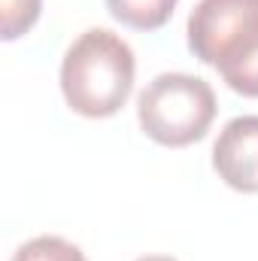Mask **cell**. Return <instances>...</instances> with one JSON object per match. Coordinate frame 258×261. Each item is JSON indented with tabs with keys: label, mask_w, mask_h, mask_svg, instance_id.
<instances>
[{
	"label": "cell",
	"mask_w": 258,
	"mask_h": 261,
	"mask_svg": "<svg viewBox=\"0 0 258 261\" xmlns=\"http://www.w3.org/2000/svg\"><path fill=\"white\" fill-rule=\"evenodd\" d=\"M137 261H176V258H170V255H146V258H137Z\"/></svg>",
	"instance_id": "8"
},
{
	"label": "cell",
	"mask_w": 258,
	"mask_h": 261,
	"mask_svg": "<svg viewBox=\"0 0 258 261\" xmlns=\"http://www.w3.org/2000/svg\"><path fill=\"white\" fill-rule=\"evenodd\" d=\"M12 261H85V255L64 237H34L15 249Z\"/></svg>",
	"instance_id": "6"
},
{
	"label": "cell",
	"mask_w": 258,
	"mask_h": 261,
	"mask_svg": "<svg viewBox=\"0 0 258 261\" xmlns=\"http://www.w3.org/2000/svg\"><path fill=\"white\" fill-rule=\"evenodd\" d=\"M179 0H107V9L116 21L134 31H158L170 21Z\"/></svg>",
	"instance_id": "5"
},
{
	"label": "cell",
	"mask_w": 258,
	"mask_h": 261,
	"mask_svg": "<svg viewBox=\"0 0 258 261\" xmlns=\"http://www.w3.org/2000/svg\"><path fill=\"white\" fill-rule=\"evenodd\" d=\"M0 9H3V40L12 43L37 24L43 0H0Z\"/></svg>",
	"instance_id": "7"
},
{
	"label": "cell",
	"mask_w": 258,
	"mask_h": 261,
	"mask_svg": "<svg viewBox=\"0 0 258 261\" xmlns=\"http://www.w3.org/2000/svg\"><path fill=\"white\" fill-rule=\"evenodd\" d=\"M134 73V49L119 34L107 28L79 34L61 61V91L67 107L85 119L116 116L128 103Z\"/></svg>",
	"instance_id": "1"
},
{
	"label": "cell",
	"mask_w": 258,
	"mask_h": 261,
	"mask_svg": "<svg viewBox=\"0 0 258 261\" xmlns=\"http://www.w3.org/2000/svg\"><path fill=\"white\" fill-rule=\"evenodd\" d=\"M213 167L234 192L258 195V116H237L222 128L213 146Z\"/></svg>",
	"instance_id": "4"
},
{
	"label": "cell",
	"mask_w": 258,
	"mask_h": 261,
	"mask_svg": "<svg viewBox=\"0 0 258 261\" xmlns=\"http://www.w3.org/2000/svg\"><path fill=\"white\" fill-rule=\"evenodd\" d=\"M186 34L192 55L231 91L258 97V0H197Z\"/></svg>",
	"instance_id": "2"
},
{
	"label": "cell",
	"mask_w": 258,
	"mask_h": 261,
	"mask_svg": "<svg viewBox=\"0 0 258 261\" xmlns=\"http://www.w3.org/2000/svg\"><path fill=\"white\" fill-rule=\"evenodd\" d=\"M137 119L143 134L161 146H192L216 119V91L192 73H161L140 91Z\"/></svg>",
	"instance_id": "3"
}]
</instances>
